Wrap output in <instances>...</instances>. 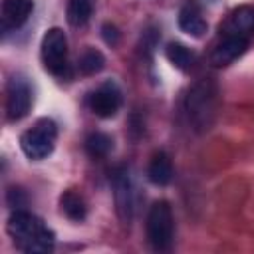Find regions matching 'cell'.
<instances>
[{"instance_id":"cell-4","label":"cell","mask_w":254,"mask_h":254,"mask_svg":"<svg viewBox=\"0 0 254 254\" xmlns=\"http://www.w3.org/2000/svg\"><path fill=\"white\" fill-rule=\"evenodd\" d=\"M44 67L58 77L67 75V38L62 28H50L42 38Z\"/></svg>"},{"instance_id":"cell-11","label":"cell","mask_w":254,"mask_h":254,"mask_svg":"<svg viewBox=\"0 0 254 254\" xmlns=\"http://www.w3.org/2000/svg\"><path fill=\"white\" fill-rule=\"evenodd\" d=\"M179 28L185 34L192 36V38H200L206 32L208 24L202 18V10L194 0H187L181 6V10H179Z\"/></svg>"},{"instance_id":"cell-10","label":"cell","mask_w":254,"mask_h":254,"mask_svg":"<svg viewBox=\"0 0 254 254\" xmlns=\"http://www.w3.org/2000/svg\"><path fill=\"white\" fill-rule=\"evenodd\" d=\"M248 48L246 38H234V36H220V42L214 46L210 54V64L214 67H224L238 60Z\"/></svg>"},{"instance_id":"cell-6","label":"cell","mask_w":254,"mask_h":254,"mask_svg":"<svg viewBox=\"0 0 254 254\" xmlns=\"http://www.w3.org/2000/svg\"><path fill=\"white\" fill-rule=\"evenodd\" d=\"M113 196H115L119 218L125 224H129L135 208V192H133V181L127 167H117L113 171Z\"/></svg>"},{"instance_id":"cell-18","label":"cell","mask_w":254,"mask_h":254,"mask_svg":"<svg viewBox=\"0 0 254 254\" xmlns=\"http://www.w3.org/2000/svg\"><path fill=\"white\" fill-rule=\"evenodd\" d=\"M103 65H105V58L99 50H87L79 58V71L83 75H95L103 69Z\"/></svg>"},{"instance_id":"cell-3","label":"cell","mask_w":254,"mask_h":254,"mask_svg":"<svg viewBox=\"0 0 254 254\" xmlns=\"http://www.w3.org/2000/svg\"><path fill=\"white\" fill-rule=\"evenodd\" d=\"M56 139H58L56 123L52 119L44 117V119H38L34 123V127H30L28 131L22 133L20 147H22V151H24V155L28 159L42 161V159H46L54 151Z\"/></svg>"},{"instance_id":"cell-5","label":"cell","mask_w":254,"mask_h":254,"mask_svg":"<svg viewBox=\"0 0 254 254\" xmlns=\"http://www.w3.org/2000/svg\"><path fill=\"white\" fill-rule=\"evenodd\" d=\"M147 240L157 250H167L173 242V212L169 202L157 200L147 214Z\"/></svg>"},{"instance_id":"cell-8","label":"cell","mask_w":254,"mask_h":254,"mask_svg":"<svg viewBox=\"0 0 254 254\" xmlns=\"http://www.w3.org/2000/svg\"><path fill=\"white\" fill-rule=\"evenodd\" d=\"M87 107L103 119H109L117 113V109L121 107V91L113 81H105L101 83L97 89H93L87 95Z\"/></svg>"},{"instance_id":"cell-19","label":"cell","mask_w":254,"mask_h":254,"mask_svg":"<svg viewBox=\"0 0 254 254\" xmlns=\"http://www.w3.org/2000/svg\"><path fill=\"white\" fill-rule=\"evenodd\" d=\"M101 34H103V40H105L109 46H115V44L119 42V32H117V28H115L113 24H103Z\"/></svg>"},{"instance_id":"cell-9","label":"cell","mask_w":254,"mask_h":254,"mask_svg":"<svg viewBox=\"0 0 254 254\" xmlns=\"http://www.w3.org/2000/svg\"><path fill=\"white\" fill-rule=\"evenodd\" d=\"M254 34V8L250 6H240L230 16L226 22L220 26V36H234V38H246Z\"/></svg>"},{"instance_id":"cell-17","label":"cell","mask_w":254,"mask_h":254,"mask_svg":"<svg viewBox=\"0 0 254 254\" xmlns=\"http://www.w3.org/2000/svg\"><path fill=\"white\" fill-rule=\"evenodd\" d=\"M111 147H113L111 137L105 135V133H99V131L91 133V135L85 139V151H87V155L93 157V159L105 157V155L111 151Z\"/></svg>"},{"instance_id":"cell-13","label":"cell","mask_w":254,"mask_h":254,"mask_svg":"<svg viewBox=\"0 0 254 254\" xmlns=\"http://www.w3.org/2000/svg\"><path fill=\"white\" fill-rule=\"evenodd\" d=\"M147 177H149V181L153 185H159V187L171 183V179H173V165H171V159H169L167 153L159 151V153L153 155V159H151V163L147 167Z\"/></svg>"},{"instance_id":"cell-2","label":"cell","mask_w":254,"mask_h":254,"mask_svg":"<svg viewBox=\"0 0 254 254\" xmlns=\"http://www.w3.org/2000/svg\"><path fill=\"white\" fill-rule=\"evenodd\" d=\"M216 105V85L210 79H202L192 85L187 95V113L196 129H208Z\"/></svg>"},{"instance_id":"cell-7","label":"cell","mask_w":254,"mask_h":254,"mask_svg":"<svg viewBox=\"0 0 254 254\" xmlns=\"http://www.w3.org/2000/svg\"><path fill=\"white\" fill-rule=\"evenodd\" d=\"M32 107V89L26 79L12 77L6 87V113L10 121H18L28 115Z\"/></svg>"},{"instance_id":"cell-14","label":"cell","mask_w":254,"mask_h":254,"mask_svg":"<svg viewBox=\"0 0 254 254\" xmlns=\"http://www.w3.org/2000/svg\"><path fill=\"white\" fill-rule=\"evenodd\" d=\"M165 54H167V60L181 71H189L192 67V64H194V54L183 44H177V42L169 44Z\"/></svg>"},{"instance_id":"cell-1","label":"cell","mask_w":254,"mask_h":254,"mask_svg":"<svg viewBox=\"0 0 254 254\" xmlns=\"http://www.w3.org/2000/svg\"><path fill=\"white\" fill-rule=\"evenodd\" d=\"M8 234L12 236L14 244L30 254L36 252H50L54 248V232L28 210H16L8 218Z\"/></svg>"},{"instance_id":"cell-16","label":"cell","mask_w":254,"mask_h":254,"mask_svg":"<svg viewBox=\"0 0 254 254\" xmlns=\"http://www.w3.org/2000/svg\"><path fill=\"white\" fill-rule=\"evenodd\" d=\"M95 0H69L67 4V20L71 26H83L93 12Z\"/></svg>"},{"instance_id":"cell-12","label":"cell","mask_w":254,"mask_h":254,"mask_svg":"<svg viewBox=\"0 0 254 254\" xmlns=\"http://www.w3.org/2000/svg\"><path fill=\"white\" fill-rule=\"evenodd\" d=\"M34 0H4L2 2V30L20 28L32 14Z\"/></svg>"},{"instance_id":"cell-15","label":"cell","mask_w":254,"mask_h":254,"mask_svg":"<svg viewBox=\"0 0 254 254\" xmlns=\"http://www.w3.org/2000/svg\"><path fill=\"white\" fill-rule=\"evenodd\" d=\"M60 204H62V212L71 220H83L85 214H87V206H85L83 198L73 190H67L62 196Z\"/></svg>"}]
</instances>
